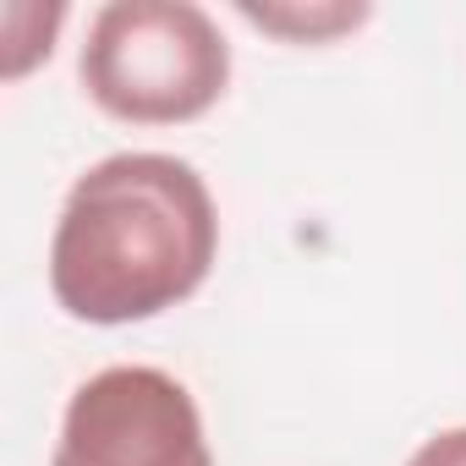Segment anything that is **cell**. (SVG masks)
Returning a JSON list of instances; mask_svg holds the SVG:
<instances>
[{
  "label": "cell",
  "mask_w": 466,
  "mask_h": 466,
  "mask_svg": "<svg viewBox=\"0 0 466 466\" xmlns=\"http://www.w3.org/2000/svg\"><path fill=\"white\" fill-rule=\"evenodd\" d=\"M61 23H66V6H39V0H12V6H0V77L17 83L39 61H50Z\"/></svg>",
  "instance_id": "obj_5"
},
{
  "label": "cell",
  "mask_w": 466,
  "mask_h": 466,
  "mask_svg": "<svg viewBox=\"0 0 466 466\" xmlns=\"http://www.w3.org/2000/svg\"><path fill=\"white\" fill-rule=\"evenodd\" d=\"M83 94L132 127H181L230 88V45L192 0H110L77 56Z\"/></svg>",
  "instance_id": "obj_2"
},
{
  "label": "cell",
  "mask_w": 466,
  "mask_h": 466,
  "mask_svg": "<svg viewBox=\"0 0 466 466\" xmlns=\"http://www.w3.org/2000/svg\"><path fill=\"white\" fill-rule=\"evenodd\" d=\"M219 253L208 181L176 154L88 165L50 237V291L77 324H143L187 302Z\"/></svg>",
  "instance_id": "obj_1"
},
{
  "label": "cell",
  "mask_w": 466,
  "mask_h": 466,
  "mask_svg": "<svg viewBox=\"0 0 466 466\" xmlns=\"http://www.w3.org/2000/svg\"><path fill=\"white\" fill-rule=\"evenodd\" d=\"M50 466H214V450L181 379L116 362L72 390Z\"/></svg>",
  "instance_id": "obj_3"
},
{
  "label": "cell",
  "mask_w": 466,
  "mask_h": 466,
  "mask_svg": "<svg viewBox=\"0 0 466 466\" xmlns=\"http://www.w3.org/2000/svg\"><path fill=\"white\" fill-rule=\"evenodd\" d=\"M406 466H466V428H444L411 450Z\"/></svg>",
  "instance_id": "obj_6"
},
{
  "label": "cell",
  "mask_w": 466,
  "mask_h": 466,
  "mask_svg": "<svg viewBox=\"0 0 466 466\" xmlns=\"http://www.w3.org/2000/svg\"><path fill=\"white\" fill-rule=\"evenodd\" d=\"M237 17L286 39V45H329L340 34H357L373 17V6L368 0H351V6L346 0H313V6H302V0H280V6H253V0H242Z\"/></svg>",
  "instance_id": "obj_4"
}]
</instances>
